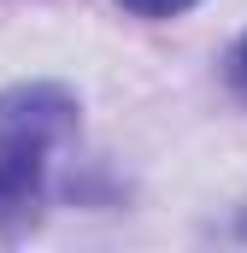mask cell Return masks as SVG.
<instances>
[{
  "label": "cell",
  "instance_id": "cell-1",
  "mask_svg": "<svg viewBox=\"0 0 247 253\" xmlns=\"http://www.w3.org/2000/svg\"><path fill=\"white\" fill-rule=\"evenodd\" d=\"M77 129V94L65 83H12L0 94V230H24L41 212L47 165Z\"/></svg>",
  "mask_w": 247,
  "mask_h": 253
},
{
  "label": "cell",
  "instance_id": "cell-2",
  "mask_svg": "<svg viewBox=\"0 0 247 253\" xmlns=\"http://www.w3.org/2000/svg\"><path fill=\"white\" fill-rule=\"evenodd\" d=\"M124 12H135V18H183L194 0H118Z\"/></svg>",
  "mask_w": 247,
  "mask_h": 253
},
{
  "label": "cell",
  "instance_id": "cell-3",
  "mask_svg": "<svg viewBox=\"0 0 247 253\" xmlns=\"http://www.w3.org/2000/svg\"><path fill=\"white\" fill-rule=\"evenodd\" d=\"M236 83H242V94H247V36H242V47H236Z\"/></svg>",
  "mask_w": 247,
  "mask_h": 253
}]
</instances>
